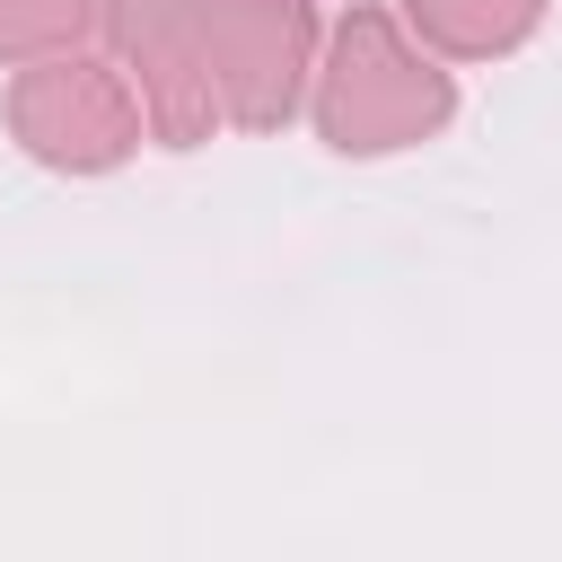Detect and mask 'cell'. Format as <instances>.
<instances>
[{
    "mask_svg": "<svg viewBox=\"0 0 562 562\" xmlns=\"http://www.w3.org/2000/svg\"><path fill=\"white\" fill-rule=\"evenodd\" d=\"M544 0H404V18L439 44V53H509L527 26H536Z\"/></svg>",
    "mask_w": 562,
    "mask_h": 562,
    "instance_id": "obj_3",
    "label": "cell"
},
{
    "mask_svg": "<svg viewBox=\"0 0 562 562\" xmlns=\"http://www.w3.org/2000/svg\"><path fill=\"white\" fill-rule=\"evenodd\" d=\"M79 26H88V0H0V61L61 53Z\"/></svg>",
    "mask_w": 562,
    "mask_h": 562,
    "instance_id": "obj_4",
    "label": "cell"
},
{
    "mask_svg": "<svg viewBox=\"0 0 562 562\" xmlns=\"http://www.w3.org/2000/svg\"><path fill=\"white\" fill-rule=\"evenodd\" d=\"M457 114V88L448 70H430L395 18L360 9L342 35H334V70L316 88V123L342 158H378V149H404V140H430L439 123Z\"/></svg>",
    "mask_w": 562,
    "mask_h": 562,
    "instance_id": "obj_1",
    "label": "cell"
},
{
    "mask_svg": "<svg viewBox=\"0 0 562 562\" xmlns=\"http://www.w3.org/2000/svg\"><path fill=\"white\" fill-rule=\"evenodd\" d=\"M9 114H18V140L53 167H114L132 140H140V105L114 70L97 61H35L18 88H9Z\"/></svg>",
    "mask_w": 562,
    "mask_h": 562,
    "instance_id": "obj_2",
    "label": "cell"
}]
</instances>
